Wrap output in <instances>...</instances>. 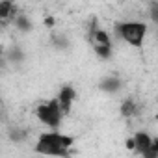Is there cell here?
Here are the masks:
<instances>
[{"label":"cell","mask_w":158,"mask_h":158,"mask_svg":"<svg viewBox=\"0 0 158 158\" xmlns=\"http://www.w3.org/2000/svg\"><path fill=\"white\" fill-rule=\"evenodd\" d=\"M74 136L63 134L60 130H47L37 136L34 143V152L43 158H69L74 147Z\"/></svg>","instance_id":"6da1fadb"},{"label":"cell","mask_w":158,"mask_h":158,"mask_svg":"<svg viewBox=\"0 0 158 158\" xmlns=\"http://www.w3.org/2000/svg\"><path fill=\"white\" fill-rule=\"evenodd\" d=\"M114 30L119 39H123L130 47L139 48V47H143V41L147 37L149 24L143 21H119V23H115Z\"/></svg>","instance_id":"7a4b0ae2"},{"label":"cell","mask_w":158,"mask_h":158,"mask_svg":"<svg viewBox=\"0 0 158 158\" xmlns=\"http://www.w3.org/2000/svg\"><path fill=\"white\" fill-rule=\"evenodd\" d=\"M34 114L39 119V123H43L48 130H60V127L63 123V117H65V114H63V110H61V106H60L56 97L39 102L35 106Z\"/></svg>","instance_id":"3957f363"},{"label":"cell","mask_w":158,"mask_h":158,"mask_svg":"<svg viewBox=\"0 0 158 158\" xmlns=\"http://www.w3.org/2000/svg\"><path fill=\"white\" fill-rule=\"evenodd\" d=\"M127 147L128 151L136 152L141 158H158L154 147H152V136L145 130H138L134 132L128 139H127Z\"/></svg>","instance_id":"277c9868"},{"label":"cell","mask_w":158,"mask_h":158,"mask_svg":"<svg viewBox=\"0 0 158 158\" xmlns=\"http://www.w3.org/2000/svg\"><path fill=\"white\" fill-rule=\"evenodd\" d=\"M88 39L91 43V48H97V47L99 48H114V41H112L110 32L104 30V28H101V26H97L95 21H93V26L89 30Z\"/></svg>","instance_id":"5b68a950"},{"label":"cell","mask_w":158,"mask_h":158,"mask_svg":"<svg viewBox=\"0 0 158 158\" xmlns=\"http://www.w3.org/2000/svg\"><path fill=\"white\" fill-rule=\"evenodd\" d=\"M56 99H58V102H60L63 114L69 115L71 110H73V104H74V101H76V89H74V86H71V84L61 86L60 91H58V95H56Z\"/></svg>","instance_id":"8992f818"},{"label":"cell","mask_w":158,"mask_h":158,"mask_svg":"<svg viewBox=\"0 0 158 158\" xmlns=\"http://www.w3.org/2000/svg\"><path fill=\"white\" fill-rule=\"evenodd\" d=\"M139 112H141V104H139L136 99H132V97L125 99V101L119 104V115H121V117H125V119L138 117V115H139Z\"/></svg>","instance_id":"52a82bcc"},{"label":"cell","mask_w":158,"mask_h":158,"mask_svg":"<svg viewBox=\"0 0 158 158\" xmlns=\"http://www.w3.org/2000/svg\"><path fill=\"white\" fill-rule=\"evenodd\" d=\"M17 15H19V11H17V6L13 2H10V0H2L0 2V23L2 24L13 23Z\"/></svg>","instance_id":"ba28073f"},{"label":"cell","mask_w":158,"mask_h":158,"mask_svg":"<svg viewBox=\"0 0 158 158\" xmlns=\"http://www.w3.org/2000/svg\"><path fill=\"white\" fill-rule=\"evenodd\" d=\"M99 88H101L104 93H117V91L123 88V82H121V78H119V76L108 74V76H104L102 80H101Z\"/></svg>","instance_id":"9c48e42d"},{"label":"cell","mask_w":158,"mask_h":158,"mask_svg":"<svg viewBox=\"0 0 158 158\" xmlns=\"http://www.w3.org/2000/svg\"><path fill=\"white\" fill-rule=\"evenodd\" d=\"M13 24H15V28L21 30V32H30V30H32V21H30L26 15H21V13L15 17Z\"/></svg>","instance_id":"30bf717a"},{"label":"cell","mask_w":158,"mask_h":158,"mask_svg":"<svg viewBox=\"0 0 158 158\" xmlns=\"http://www.w3.org/2000/svg\"><path fill=\"white\" fill-rule=\"evenodd\" d=\"M147 13H149V19L158 26V0H152V2H149Z\"/></svg>","instance_id":"8fae6325"},{"label":"cell","mask_w":158,"mask_h":158,"mask_svg":"<svg viewBox=\"0 0 158 158\" xmlns=\"http://www.w3.org/2000/svg\"><path fill=\"white\" fill-rule=\"evenodd\" d=\"M52 43H54L56 48H60V50H65V48L69 47V39H67L63 34H56V35L52 37Z\"/></svg>","instance_id":"7c38bea8"},{"label":"cell","mask_w":158,"mask_h":158,"mask_svg":"<svg viewBox=\"0 0 158 158\" xmlns=\"http://www.w3.org/2000/svg\"><path fill=\"white\" fill-rule=\"evenodd\" d=\"M24 138H26V134H24L23 130H13V136H11L13 141H21V139H24Z\"/></svg>","instance_id":"4fadbf2b"},{"label":"cell","mask_w":158,"mask_h":158,"mask_svg":"<svg viewBox=\"0 0 158 158\" xmlns=\"http://www.w3.org/2000/svg\"><path fill=\"white\" fill-rule=\"evenodd\" d=\"M152 147H154V151L158 154V136H152Z\"/></svg>","instance_id":"5bb4252c"},{"label":"cell","mask_w":158,"mask_h":158,"mask_svg":"<svg viewBox=\"0 0 158 158\" xmlns=\"http://www.w3.org/2000/svg\"><path fill=\"white\" fill-rule=\"evenodd\" d=\"M156 39H158V26H156Z\"/></svg>","instance_id":"9a60e30c"},{"label":"cell","mask_w":158,"mask_h":158,"mask_svg":"<svg viewBox=\"0 0 158 158\" xmlns=\"http://www.w3.org/2000/svg\"><path fill=\"white\" fill-rule=\"evenodd\" d=\"M39 158H43V156H39Z\"/></svg>","instance_id":"2e32d148"},{"label":"cell","mask_w":158,"mask_h":158,"mask_svg":"<svg viewBox=\"0 0 158 158\" xmlns=\"http://www.w3.org/2000/svg\"><path fill=\"white\" fill-rule=\"evenodd\" d=\"M156 104H158V101H156Z\"/></svg>","instance_id":"e0dca14e"}]
</instances>
